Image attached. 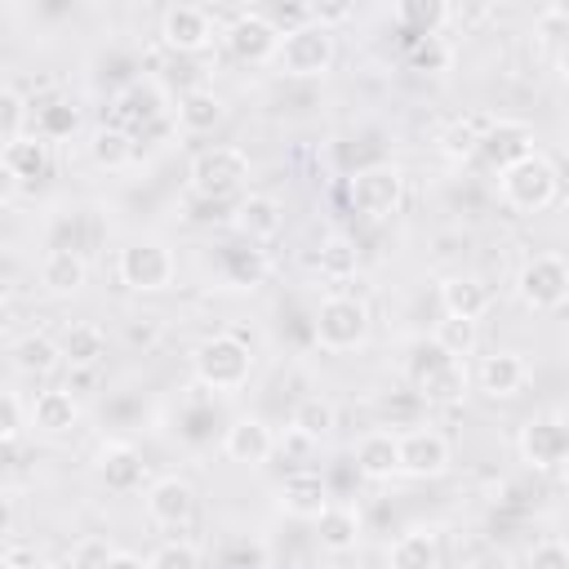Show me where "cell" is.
<instances>
[{"label":"cell","instance_id":"6da1fadb","mask_svg":"<svg viewBox=\"0 0 569 569\" xmlns=\"http://www.w3.org/2000/svg\"><path fill=\"white\" fill-rule=\"evenodd\" d=\"M405 373L418 387V396L431 400V405H458L471 387L467 360H449L436 342H413L409 360H405Z\"/></svg>","mask_w":569,"mask_h":569},{"label":"cell","instance_id":"7a4b0ae2","mask_svg":"<svg viewBox=\"0 0 569 569\" xmlns=\"http://www.w3.org/2000/svg\"><path fill=\"white\" fill-rule=\"evenodd\" d=\"M191 369L209 391H240L253 373V351L236 333H213L191 351Z\"/></svg>","mask_w":569,"mask_h":569},{"label":"cell","instance_id":"3957f363","mask_svg":"<svg viewBox=\"0 0 569 569\" xmlns=\"http://www.w3.org/2000/svg\"><path fill=\"white\" fill-rule=\"evenodd\" d=\"M498 191H502V200L511 209L542 213L560 196V169H556V160H547L542 151H533V156H525V160H516L511 169L498 173Z\"/></svg>","mask_w":569,"mask_h":569},{"label":"cell","instance_id":"277c9868","mask_svg":"<svg viewBox=\"0 0 569 569\" xmlns=\"http://www.w3.org/2000/svg\"><path fill=\"white\" fill-rule=\"evenodd\" d=\"M333 58H338L333 31H325V27H316V22L307 18V22H298V27H289V31L280 36V49H276L271 62H276L284 76H293V80H320V76L333 67Z\"/></svg>","mask_w":569,"mask_h":569},{"label":"cell","instance_id":"5b68a950","mask_svg":"<svg viewBox=\"0 0 569 569\" xmlns=\"http://www.w3.org/2000/svg\"><path fill=\"white\" fill-rule=\"evenodd\" d=\"M311 333H316V347H325L333 356L365 347V338H369V307H365V298H356V293H329L316 307Z\"/></svg>","mask_w":569,"mask_h":569},{"label":"cell","instance_id":"8992f818","mask_svg":"<svg viewBox=\"0 0 569 569\" xmlns=\"http://www.w3.org/2000/svg\"><path fill=\"white\" fill-rule=\"evenodd\" d=\"M116 276H120V284L133 289V293H160V289L173 284V276H178V258H173V249H169L164 240H156V236H138V240H129V244L120 249V258H116Z\"/></svg>","mask_w":569,"mask_h":569},{"label":"cell","instance_id":"52a82bcc","mask_svg":"<svg viewBox=\"0 0 569 569\" xmlns=\"http://www.w3.org/2000/svg\"><path fill=\"white\" fill-rule=\"evenodd\" d=\"M253 164H249V151L231 147V142H218V147H204L196 151L187 178H191V191L204 196V200H222V196H236L244 182H249Z\"/></svg>","mask_w":569,"mask_h":569},{"label":"cell","instance_id":"ba28073f","mask_svg":"<svg viewBox=\"0 0 569 569\" xmlns=\"http://www.w3.org/2000/svg\"><path fill=\"white\" fill-rule=\"evenodd\" d=\"M347 200H351L356 213L382 222V218H391L405 204V173L396 164H365V169L351 173Z\"/></svg>","mask_w":569,"mask_h":569},{"label":"cell","instance_id":"9c48e42d","mask_svg":"<svg viewBox=\"0 0 569 569\" xmlns=\"http://www.w3.org/2000/svg\"><path fill=\"white\" fill-rule=\"evenodd\" d=\"M516 298L529 311H560L569 302V267L560 253H533L516 271Z\"/></svg>","mask_w":569,"mask_h":569},{"label":"cell","instance_id":"30bf717a","mask_svg":"<svg viewBox=\"0 0 569 569\" xmlns=\"http://www.w3.org/2000/svg\"><path fill=\"white\" fill-rule=\"evenodd\" d=\"M516 449L520 458L533 467V471H556L565 458H569V427H565V413L551 409V413H538L520 427L516 436Z\"/></svg>","mask_w":569,"mask_h":569},{"label":"cell","instance_id":"8fae6325","mask_svg":"<svg viewBox=\"0 0 569 569\" xmlns=\"http://www.w3.org/2000/svg\"><path fill=\"white\" fill-rule=\"evenodd\" d=\"M160 44L169 53H200L213 44V13L204 4H169L160 18Z\"/></svg>","mask_w":569,"mask_h":569},{"label":"cell","instance_id":"7c38bea8","mask_svg":"<svg viewBox=\"0 0 569 569\" xmlns=\"http://www.w3.org/2000/svg\"><path fill=\"white\" fill-rule=\"evenodd\" d=\"M227 49L240 58V62H271L276 49H280V31L276 22L267 18V9H240L227 27Z\"/></svg>","mask_w":569,"mask_h":569},{"label":"cell","instance_id":"4fadbf2b","mask_svg":"<svg viewBox=\"0 0 569 569\" xmlns=\"http://www.w3.org/2000/svg\"><path fill=\"white\" fill-rule=\"evenodd\" d=\"M538 147H533V129L525 124V120H511V116H498V120H489L485 129H480V147H476V156H485L489 160V169H511L516 160H525V156H533Z\"/></svg>","mask_w":569,"mask_h":569},{"label":"cell","instance_id":"5bb4252c","mask_svg":"<svg viewBox=\"0 0 569 569\" xmlns=\"http://www.w3.org/2000/svg\"><path fill=\"white\" fill-rule=\"evenodd\" d=\"M449 467V440L431 427H413L400 431V476L413 480H436Z\"/></svg>","mask_w":569,"mask_h":569},{"label":"cell","instance_id":"9a60e30c","mask_svg":"<svg viewBox=\"0 0 569 569\" xmlns=\"http://www.w3.org/2000/svg\"><path fill=\"white\" fill-rule=\"evenodd\" d=\"M147 516L160 525V529H187L191 516H196V489L191 480L182 476H160L151 489H147Z\"/></svg>","mask_w":569,"mask_h":569},{"label":"cell","instance_id":"2e32d148","mask_svg":"<svg viewBox=\"0 0 569 569\" xmlns=\"http://www.w3.org/2000/svg\"><path fill=\"white\" fill-rule=\"evenodd\" d=\"M222 453L240 467H267L276 453V431L262 418H236L222 431Z\"/></svg>","mask_w":569,"mask_h":569},{"label":"cell","instance_id":"e0dca14e","mask_svg":"<svg viewBox=\"0 0 569 569\" xmlns=\"http://www.w3.org/2000/svg\"><path fill=\"white\" fill-rule=\"evenodd\" d=\"M231 227H236V236H240L244 244H262V240L280 236V227H284V209H280L276 196L249 191V196H240V204H236V213H231Z\"/></svg>","mask_w":569,"mask_h":569},{"label":"cell","instance_id":"ac0fdd59","mask_svg":"<svg viewBox=\"0 0 569 569\" xmlns=\"http://www.w3.org/2000/svg\"><path fill=\"white\" fill-rule=\"evenodd\" d=\"M489 302H493L489 284L480 276H471V271H453V276L440 280V316L476 320L480 325V316L489 311Z\"/></svg>","mask_w":569,"mask_h":569},{"label":"cell","instance_id":"d6986e66","mask_svg":"<svg viewBox=\"0 0 569 569\" xmlns=\"http://www.w3.org/2000/svg\"><path fill=\"white\" fill-rule=\"evenodd\" d=\"M93 471H98V480H102L107 489L133 493V489H142L147 462H142V453H138L129 440H107V445L98 449V458H93Z\"/></svg>","mask_w":569,"mask_h":569},{"label":"cell","instance_id":"ffe728a7","mask_svg":"<svg viewBox=\"0 0 569 569\" xmlns=\"http://www.w3.org/2000/svg\"><path fill=\"white\" fill-rule=\"evenodd\" d=\"M311 525H316V542H320L329 556L356 551V547H360V533H365V520H360V511H356L351 502H329Z\"/></svg>","mask_w":569,"mask_h":569},{"label":"cell","instance_id":"44dd1931","mask_svg":"<svg viewBox=\"0 0 569 569\" xmlns=\"http://www.w3.org/2000/svg\"><path fill=\"white\" fill-rule=\"evenodd\" d=\"M276 507L293 520H316L329 507V485L316 471H293L280 489H276Z\"/></svg>","mask_w":569,"mask_h":569},{"label":"cell","instance_id":"7402d4cb","mask_svg":"<svg viewBox=\"0 0 569 569\" xmlns=\"http://www.w3.org/2000/svg\"><path fill=\"white\" fill-rule=\"evenodd\" d=\"M0 169L9 173V182H36L49 173V142L40 133H18L0 147Z\"/></svg>","mask_w":569,"mask_h":569},{"label":"cell","instance_id":"603a6c76","mask_svg":"<svg viewBox=\"0 0 569 569\" xmlns=\"http://www.w3.org/2000/svg\"><path fill=\"white\" fill-rule=\"evenodd\" d=\"M476 382H480L485 396H493V400H511V396L529 382V365H525L520 351H493V356L480 360Z\"/></svg>","mask_w":569,"mask_h":569},{"label":"cell","instance_id":"cb8c5ba5","mask_svg":"<svg viewBox=\"0 0 569 569\" xmlns=\"http://www.w3.org/2000/svg\"><path fill=\"white\" fill-rule=\"evenodd\" d=\"M76 418H80V405H76V396L62 391V387L36 391L31 405H27V427H36L40 436H62V431L76 427Z\"/></svg>","mask_w":569,"mask_h":569},{"label":"cell","instance_id":"d4e9b609","mask_svg":"<svg viewBox=\"0 0 569 569\" xmlns=\"http://www.w3.org/2000/svg\"><path fill=\"white\" fill-rule=\"evenodd\" d=\"M356 467H360L365 480L400 476V436L396 431H365L356 440Z\"/></svg>","mask_w":569,"mask_h":569},{"label":"cell","instance_id":"484cf974","mask_svg":"<svg viewBox=\"0 0 569 569\" xmlns=\"http://www.w3.org/2000/svg\"><path fill=\"white\" fill-rule=\"evenodd\" d=\"M84 280H89V267H84V258H80L76 249L58 244V249L44 253V262H40V284H44L53 298H71V293H80Z\"/></svg>","mask_w":569,"mask_h":569},{"label":"cell","instance_id":"4316f807","mask_svg":"<svg viewBox=\"0 0 569 569\" xmlns=\"http://www.w3.org/2000/svg\"><path fill=\"white\" fill-rule=\"evenodd\" d=\"M58 356H62V365H71V369H98V365L107 360V333H102L98 325H89V320L67 325L62 338H58Z\"/></svg>","mask_w":569,"mask_h":569},{"label":"cell","instance_id":"83f0119b","mask_svg":"<svg viewBox=\"0 0 569 569\" xmlns=\"http://www.w3.org/2000/svg\"><path fill=\"white\" fill-rule=\"evenodd\" d=\"M222 116H227V107L213 89H187L173 107V120L182 133H213L222 124Z\"/></svg>","mask_w":569,"mask_h":569},{"label":"cell","instance_id":"f1b7e54d","mask_svg":"<svg viewBox=\"0 0 569 569\" xmlns=\"http://www.w3.org/2000/svg\"><path fill=\"white\" fill-rule=\"evenodd\" d=\"M387 569H440L436 529H409L387 547Z\"/></svg>","mask_w":569,"mask_h":569},{"label":"cell","instance_id":"f546056e","mask_svg":"<svg viewBox=\"0 0 569 569\" xmlns=\"http://www.w3.org/2000/svg\"><path fill=\"white\" fill-rule=\"evenodd\" d=\"M89 156H93L98 169H124L138 156V138L120 124H98L89 133Z\"/></svg>","mask_w":569,"mask_h":569},{"label":"cell","instance_id":"4dcf8cb0","mask_svg":"<svg viewBox=\"0 0 569 569\" xmlns=\"http://www.w3.org/2000/svg\"><path fill=\"white\" fill-rule=\"evenodd\" d=\"M58 365H62V356H58V342H53V338L27 333V338L13 342V369L27 373V378H44V373H53Z\"/></svg>","mask_w":569,"mask_h":569},{"label":"cell","instance_id":"1f68e13d","mask_svg":"<svg viewBox=\"0 0 569 569\" xmlns=\"http://www.w3.org/2000/svg\"><path fill=\"white\" fill-rule=\"evenodd\" d=\"M449 4H440V0H400L396 4V22L409 31V36H418V40H427V36H440V27L449 22Z\"/></svg>","mask_w":569,"mask_h":569},{"label":"cell","instance_id":"d6a6232c","mask_svg":"<svg viewBox=\"0 0 569 569\" xmlns=\"http://www.w3.org/2000/svg\"><path fill=\"white\" fill-rule=\"evenodd\" d=\"M431 342H436V347H440L449 360H467V356H476V347H480V325H476V320H453V316H440V320H436Z\"/></svg>","mask_w":569,"mask_h":569},{"label":"cell","instance_id":"836d02e7","mask_svg":"<svg viewBox=\"0 0 569 569\" xmlns=\"http://www.w3.org/2000/svg\"><path fill=\"white\" fill-rule=\"evenodd\" d=\"M116 111H120V120H111V124L129 129V120H142V124L160 120L164 102H160V89H156V84H129V89L116 98ZM129 133H133V129H129Z\"/></svg>","mask_w":569,"mask_h":569},{"label":"cell","instance_id":"e575fe53","mask_svg":"<svg viewBox=\"0 0 569 569\" xmlns=\"http://www.w3.org/2000/svg\"><path fill=\"white\" fill-rule=\"evenodd\" d=\"M333 422H338V409H333L325 396H302V400L293 405V418H289V427L302 431V436L316 440V445L333 431Z\"/></svg>","mask_w":569,"mask_h":569},{"label":"cell","instance_id":"d590c367","mask_svg":"<svg viewBox=\"0 0 569 569\" xmlns=\"http://www.w3.org/2000/svg\"><path fill=\"white\" fill-rule=\"evenodd\" d=\"M111 560H116V547L107 533H84L67 551V569H111Z\"/></svg>","mask_w":569,"mask_h":569},{"label":"cell","instance_id":"8d00e7d4","mask_svg":"<svg viewBox=\"0 0 569 569\" xmlns=\"http://www.w3.org/2000/svg\"><path fill=\"white\" fill-rule=\"evenodd\" d=\"M480 120H453L440 129V151L449 160H476V147H480Z\"/></svg>","mask_w":569,"mask_h":569},{"label":"cell","instance_id":"74e56055","mask_svg":"<svg viewBox=\"0 0 569 569\" xmlns=\"http://www.w3.org/2000/svg\"><path fill=\"white\" fill-rule=\"evenodd\" d=\"M147 569H204V556H200L196 542H187V538H169V542H160V547L151 551Z\"/></svg>","mask_w":569,"mask_h":569},{"label":"cell","instance_id":"f35d334b","mask_svg":"<svg viewBox=\"0 0 569 569\" xmlns=\"http://www.w3.org/2000/svg\"><path fill=\"white\" fill-rule=\"evenodd\" d=\"M227 276H231V284L253 289V284L267 276V258H262V249H253V244H244V249H227Z\"/></svg>","mask_w":569,"mask_h":569},{"label":"cell","instance_id":"ab89813d","mask_svg":"<svg viewBox=\"0 0 569 569\" xmlns=\"http://www.w3.org/2000/svg\"><path fill=\"white\" fill-rule=\"evenodd\" d=\"M76 124H80V111H76L71 102H49V107H40V111H36V133H40L44 142L67 138Z\"/></svg>","mask_w":569,"mask_h":569},{"label":"cell","instance_id":"60d3db41","mask_svg":"<svg viewBox=\"0 0 569 569\" xmlns=\"http://www.w3.org/2000/svg\"><path fill=\"white\" fill-rule=\"evenodd\" d=\"M320 271L333 276V280L356 276V244H351L347 236H329V240L320 244Z\"/></svg>","mask_w":569,"mask_h":569},{"label":"cell","instance_id":"b9f144b4","mask_svg":"<svg viewBox=\"0 0 569 569\" xmlns=\"http://www.w3.org/2000/svg\"><path fill=\"white\" fill-rule=\"evenodd\" d=\"M18 133H27V102H22L18 89L0 84V147L9 138H18Z\"/></svg>","mask_w":569,"mask_h":569},{"label":"cell","instance_id":"7bdbcfd3","mask_svg":"<svg viewBox=\"0 0 569 569\" xmlns=\"http://www.w3.org/2000/svg\"><path fill=\"white\" fill-rule=\"evenodd\" d=\"M529 569H569V551L560 538H547L529 551Z\"/></svg>","mask_w":569,"mask_h":569},{"label":"cell","instance_id":"ee69618b","mask_svg":"<svg viewBox=\"0 0 569 569\" xmlns=\"http://www.w3.org/2000/svg\"><path fill=\"white\" fill-rule=\"evenodd\" d=\"M449 58H453V53L440 44V36H427V40L413 49V67H422V71H445Z\"/></svg>","mask_w":569,"mask_h":569},{"label":"cell","instance_id":"f6af8a7d","mask_svg":"<svg viewBox=\"0 0 569 569\" xmlns=\"http://www.w3.org/2000/svg\"><path fill=\"white\" fill-rule=\"evenodd\" d=\"M18 427H22V409H18V400L0 396V440H13Z\"/></svg>","mask_w":569,"mask_h":569},{"label":"cell","instance_id":"bcb514c9","mask_svg":"<svg viewBox=\"0 0 569 569\" xmlns=\"http://www.w3.org/2000/svg\"><path fill=\"white\" fill-rule=\"evenodd\" d=\"M111 569H147L138 556H129V551H116V560H111Z\"/></svg>","mask_w":569,"mask_h":569},{"label":"cell","instance_id":"7dc6e473","mask_svg":"<svg viewBox=\"0 0 569 569\" xmlns=\"http://www.w3.org/2000/svg\"><path fill=\"white\" fill-rule=\"evenodd\" d=\"M4 298H9V276L0 271V307H4Z\"/></svg>","mask_w":569,"mask_h":569},{"label":"cell","instance_id":"c3c4849f","mask_svg":"<svg viewBox=\"0 0 569 569\" xmlns=\"http://www.w3.org/2000/svg\"><path fill=\"white\" fill-rule=\"evenodd\" d=\"M31 569H58V565H31Z\"/></svg>","mask_w":569,"mask_h":569},{"label":"cell","instance_id":"681fc988","mask_svg":"<svg viewBox=\"0 0 569 569\" xmlns=\"http://www.w3.org/2000/svg\"><path fill=\"white\" fill-rule=\"evenodd\" d=\"M0 569H18V565H0Z\"/></svg>","mask_w":569,"mask_h":569}]
</instances>
